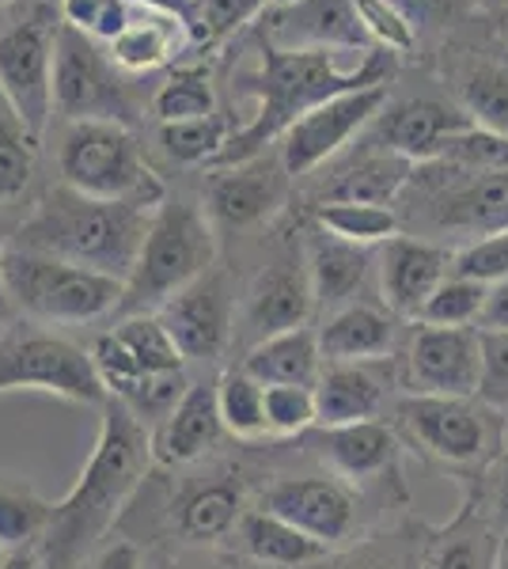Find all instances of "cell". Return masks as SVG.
I'll use <instances>...</instances> for the list:
<instances>
[{
    "label": "cell",
    "instance_id": "10",
    "mask_svg": "<svg viewBox=\"0 0 508 569\" xmlns=\"http://www.w3.org/2000/svg\"><path fill=\"white\" fill-rule=\"evenodd\" d=\"M39 391L72 407H103L107 391L91 353L31 319L0 330V395Z\"/></svg>",
    "mask_w": 508,
    "mask_h": 569
},
{
    "label": "cell",
    "instance_id": "8",
    "mask_svg": "<svg viewBox=\"0 0 508 569\" xmlns=\"http://www.w3.org/2000/svg\"><path fill=\"white\" fill-rule=\"evenodd\" d=\"M4 289L12 311L39 327H77L114 319L122 305V281L88 266L53 259V254L23 251L8 243Z\"/></svg>",
    "mask_w": 508,
    "mask_h": 569
},
{
    "label": "cell",
    "instance_id": "15",
    "mask_svg": "<svg viewBox=\"0 0 508 569\" xmlns=\"http://www.w3.org/2000/svg\"><path fill=\"white\" fill-rule=\"evenodd\" d=\"M311 448L322 471L338 475L365 498H380L387 509H410V486L402 479V440L395 437L387 418L316 429Z\"/></svg>",
    "mask_w": 508,
    "mask_h": 569
},
{
    "label": "cell",
    "instance_id": "50",
    "mask_svg": "<svg viewBox=\"0 0 508 569\" xmlns=\"http://www.w3.org/2000/svg\"><path fill=\"white\" fill-rule=\"evenodd\" d=\"M80 569H145V547L126 536H110Z\"/></svg>",
    "mask_w": 508,
    "mask_h": 569
},
{
    "label": "cell",
    "instance_id": "22",
    "mask_svg": "<svg viewBox=\"0 0 508 569\" xmlns=\"http://www.w3.org/2000/svg\"><path fill=\"white\" fill-rule=\"evenodd\" d=\"M475 126L456 103L429 96H410V99H387V107L376 114V122L360 133V141L376 144L384 152H395L410 163L437 160L440 149L451 133Z\"/></svg>",
    "mask_w": 508,
    "mask_h": 569
},
{
    "label": "cell",
    "instance_id": "42",
    "mask_svg": "<svg viewBox=\"0 0 508 569\" xmlns=\"http://www.w3.org/2000/svg\"><path fill=\"white\" fill-rule=\"evenodd\" d=\"M316 388L273 383L266 388V440H303L316 429Z\"/></svg>",
    "mask_w": 508,
    "mask_h": 569
},
{
    "label": "cell",
    "instance_id": "7",
    "mask_svg": "<svg viewBox=\"0 0 508 569\" xmlns=\"http://www.w3.org/2000/svg\"><path fill=\"white\" fill-rule=\"evenodd\" d=\"M402 448L418 452L425 463L456 475L459 482H478L497 460L508 415L489 407L478 395H399L387 410Z\"/></svg>",
    "mask_w": 508,
    "mask_h": 569
},
{
    "label": "cell",
    "instance_id": "57",
    "mask_svg": "<svg viewBox=\"0 0 508 569\" xmlns=\"http://www.w3.org/2000/svg\"><path fill=\"white\" fill-rule=\"evenodd\" d=\"M34 569H61V566H53V562H46V558L39 555V566H34Z\"/></svg>",
    "mask_w": 508,
    "mask_h": 569
},
{
    "label": "cell",
    "instance_id": "37",
    "mask_svg": "<svg viewBox=\"0 0 508 569\" xmlns=\"http://www.w3.org/2000/svg\"><path fill=\"white\" fill-rule=\"evenodd\" d=\"M217 410L220 421H225V433L236 445L266 440V388L239 365H228L217 376Z\"/></svg>",
    "mask_w": 508,
    "mask_h": 569
},
{
    "label": "cell",
    "instance_id": "35",
    "mask_svg": "<svg viewBox=\"0 0 508 569\" xmlns=\"http://www.w3.org/2000/svg\"><path fill=\"white\" fill-rule=\"evenodd\" d=\"M429 525H418L414 517H402L384 536H368L360 543L338 550L319 569H421V543Z\"/></svg>",
    "mask_w": 508,
    "mask_h": 569
},
{
    "label": "cell",
    "instance_id": "43",
    "mask_svg": "<svg viewBox=\"0 0 508 569\" xmlns=\"http://www.w3.org/2000/svg\"><path fill=\"white\" fill-rule=\"evenodd\" d=\"M437 160L459 163V168H475V171H508V137L467 126V130L448 137Z\"/></svg>",
    "mask_w": 508,
    "mask_h": 569
},
{
    "label": "cell",
    "instance_id": "33",
    "mask_svg": "<svg viewBox=\"0 0 508 569\" xmlns=\"http://www.w3.org/2000/svg\"><path fill=\"white\" fill-rule=\"evenodd\" d=\"M182 23L168 12H156V8H145V20L129 16L126 31L118 34L114 42H107L110 58L122 72H152L179 53L182 46Z\"/></svg>",
    "mask_w": 508,
    "mask_h": 569
},
{
    "label": "cell",
    "instance_id": "59",
    "mask_svg": "<svg viewBox=\"0 0 508 569\" xmlns=\"http://www.w3.org/2000/svg\"><path fill=\"white\" fill-rule=\"evenodd\" d=\"M12 4H16V0H0V12H8Z\"/></svg>",
    "mask_w": 508,
    "mask_h": 569
},
{
    "label": "cell",
    "instance_id": "46",
    "mask_svg": "<svg viewBox=\"0 0 508 569\" xmlns=\"http://www.w3.org/2000/svg\"><path fill=\"white\" fill-rule=\"evenodd\" d=\"M353 8H357L360 23H365L372 46L391 50L395 58H410V53L418 50V39H414L410 23H406L387 0H353Z\"/></svg>",
    "mask_w": 508,
    "mask_h": 569
},
{
    "label": "cell",
    "instance_id": "6",
    "mask_svg": "<svg viewBox=\"0 0 508 569\" xmlns=\"http://www.w3.org/2000/svg\"><path fill=\"white\" fill-rule=\"evenodd\" d=\"M217 251L220 232L212 228L201 198L168 190V198L156 206L141 254L122 284V305H118L114 319L156 316L175 292H182L217 266Z\"/></svg>",
    "mask_w": 508,
    "mask_h": 569
},
{
    "label": "cell",
    "instance_id": "25",
    "mask_svg": "<svg viewBox=\"0 0 508 569\" xmlns=\"http://www.w3.org/2000/svg\"><path fill=\"white\" fill-rule=\"evenodd\" d=\"M225 437V421L217 410V380H190L171 415L152 429V463L160 471H187V467L212 460Z\"/></svg>",
    "mask_w": 508,
    "mask_h": 569
},
{
    "label": "cell",
    "instance_id": "5",
    "mask_svg": "<svg viewBox=\"0 0 508 569\" xmlns=\"http://www.w3.org/2000/svg\"><path fill=\"white\" fill-rule=\"evenodd\" d=\"M406 236L475 243L508 228V171H475L448 160L414 163L399 201Z\"/></svg>",
    "mask_w": 508,
    "mask_h": 569
},
{
    "label": "cell",
    "instance_id": "23",
    "mask_svg": "<svg viewBox=\"0 0 508 569\" xmlns=\"http://www.w3.org/2000/svg\"><path fill=\"white\" fill-rule=\"evenodd\" d=\"M399 399L395 357L387 361H335L322 365L316 383V429L353 426V421L387 418L391 402Z\"/></svg>",
    "mask_w": 508,
    "mask_h": 569
},
{
    "label": "cell",
    "instance_id": "36",
    "mask_svg": "<svg viewBox=\"0 0 508 569\" xmlns=\"http://www.w3.org/2000/svg\"><path fill=\"white\" fill-rule=\"evenodd\" d=\"M322 232L338 236L357 247H384L402 232V220L395 206H368V201H327V206L303 209Z\"/></svg>",
    "mask_w": 508,
    "mask_h": 569
},
{
    "label": "cell",
    "instance_id": "38",
    "mask_svg": "<svg viewBox=\"0 0 508 569\" xmlns=\"http://www.w3.org/2000/svg\"><path fill=\"white\" fill-rule=\"evenodd\" d=\"M152 114H156V126L190 122V118L217 114V88H212L209 66L171 69L152 96Z\"/></svg>",
    "mask_w": 508,
    "mask_h": 569
},
{
    "label": "cell",
    "instance_id": "1",
    "mask_svg": "<svg viewBox=\"0 0 508 569\" xmlns=\"http://www.w3.org/2000/svg\"><path fill=\"white\" fill-rule=\"evenodd\" d=\"M152 433L118 399L99 407V437L77 486L53 501V520L39 555L61 569H80L122 525L152 471Z\"/></svg>",
    "mask_w": 508,
    "mask_h": 569
},
{
    "label": "cell",
    "instance_id": "27",
    "mask_svg": "<svg viewBox=\"0 0 508 569\" xmlns=\"http://www.w3.org/2000/svg\"><path fill=\"white\" fill-rule=\"evenodd\" d=\"M501 520L475 482L464 486V505L440 528L425 531L421 569H497L501 562Z\"/></svg>",
    "mask_w": 508,
    "mask_h": 569
},
{
    "label": "cell",
    "instance_id": "34",
    "mask_svg": "<svg viewBox=\"0 0 508 569\" xmlns=\"http://www.w3.org/2000/svg\"><path fill=\"white\" fill-rule=\"evenodd\" d=\"M53 520V501H46L31 482L0 475V550L20 555L39 550Z\"/></svg>",
    "mask_w": 508,
    "mask_h": 569
},
{
    "label": "cell",
    "instance_id": "45",
    "mask_svg": "<svg viewBox=\"0 0 508 569\" xmlns=\"http://www.w3.org/2000/svg\"><path fill=\"white\" fill-rule=\"evenodd\" d=\"M451 273L482 281V284L505 281L508 278V228H501V232H494V236H482V240H475V243L456 247V254H451Z\"/></svg>",
    "mask_w": 508,
    "mask_h": 569
},
{
    "label": "cell",
    "instance_id": "4",
    "mask_svg": "<svg viewBox=\"0 0 508 569\" xmlns=\"http://www.w3.org/2000/svg\"><path fill=\"white\" fill-rule=\"evenodd\" d=\"M175 482L160 486V490L145 493L137 490L133 505L126 509V520H141L149 531V543H179V547H198V550H220L232 539L243 512L255 505L258 486L270 479L273 471H255L251 460H206L187 471H168ZM145 531L133 539L141 543Z\"/></svg>",
    "mask_w": 508,
    "mask_h": 569
},
{
    "label": "cell",
    "instance_id": "21",
    "mask_svg": "<svg viewBox=\"0 0 508 569\" xmlns=\"http://www.w3.org/2000/svg\"><path fill=\"white\" fill-rule=\"evenodd\" d=\"M258 42L285 53H372L376 46L360 23L353 0H297L270 8L255 20Z\"/></svg>",
    "mask_w": 508,
    "mask_h": 569
},
{
    "label": "cell",
    "instance_id": "20",
    "mask_svg": "<svg viewBox=\"0 0 508 569\" xmlns=\"http://www.w3.org/2000/svg\"><path fill=\"white\" fill-rule=\"evenodd\" d=\"M387 99H391V84L346 91V96H335L316 110H308L300 122H292L281 141H277V152H281L289 179L300 182L316 176L322 163H330L335 156L346 152L349 141L376 122V114L387 107Z\"/></svg>",
    "mask_w": 508,
    "mask_h": 569
},
{
    "label": "cell",
    "instance_id": "26",
    "mask_svg": "<svg viewBox=\"0 0 508 569\" xmlns=\"http://www.w3.org/2000/svg\"><path fill=\"white\" fill-rule=\"evenodd\" d=\"M451 254L456 247L421 240V236L399 232L395 240L380 247V300L391 316L418 319L425 300L437 292V284L451 273Z\"/></svg>",
    "mask_w": 508,
    "mask_h": 569
},
{
    "label": "cell",
    "instance_id": "31",
    "mask_svg": "<svg viewBox=\"0 0 508 569\" xmlns=\"http://www.w3.org/2000/svg\"><path fill=\"white\" fill-rule=\"evenodd\" d=\"M236 365L247 376H255L262 388H273V383L316 388L327 361H322V350H319V330L297 327V330H285V335H273V338H266V342L251 346Z\"/></svg>",
    "mask_w": 508,
    "mask_h": 569
},
{
    "label": "cell",
    "instance_id": "9",
    "mask_svg": "<svg viewBox=\"0 0 508 569\" xmlns=\"http://www.w3.org/2000/svg\"><path fill=\"white\" fill-rule=\"evenodd\" d=\"M58 171L64 187L107 201L160 206L171 190L156 176L141 141H137V130L122 122H64Z\"/></svg>",
    "mask_w": 508,
    "mask_h": 569
},
{
    "label": "cell",
    "instance_id": "52",
    "mask_svg": "<svg viewBox=\"0 0 508 569\" xmlns=\"http://www.w3.org/2000/svg\"><path fill=\"white\" fill-rule=\"evenodd\" d=\"M4 251H8V236L0 232V266H4ZM16 311H12V300H8V289H4V270H0V330L16 323Z\"/></svg>",
    "mask_w": 508,
    "mask_h": 569
},
{
    "label": "cell",
    "instance_id": "11",
    "mask_svg": "<svg viewBox=\"0 0 508 569\" xmlns=\"http://www.w3.org/2000/svg\"><path fill=\"white\" fill-rule=\"evenodd\" d=\"M53 110L64 122H122L129 130L141 122L129 72L114 66L103 42L72 23H61L53 46Z\"/></svg>",
    "mask_w": 508,
    "mask_h": 569
},
{
    "label": "cell",
    "instance_id": "19",
    "mask_svg": "<svg viewBox=\"0 0 508 569\" xmlns=\"http://www.w3.org/2000/svg\"><path fill=\"white\" fill-rule=\"evenodd\" d=\"M160 323L168 327L171 342L179 346L187 365H220L236 346V316L239 297L232 273L225 266H212L198 281L163 305Z\"/></svg>",
    "mask_w": 508,
    "mask_h": 569
},
{
    "label": "cell",
    "instance_id": "48",
    "mask_svg": "<svg viewBox=\"0 0 508 569\" xmlns=\"http://www.w3.org/2000/svg\"><path fill=\"white\" fill-rule=\"evenodd\" d=\"M478 399L497 410H508V330L482 335V388H478Z\"/></svg>",
    "mask_w": 508,
    "mask_h": 569
},
{
    "label": "cell",
    "instance_id": "2",
    "mask_svg": "<svg viewBox=\"0 0 508 569\" xmlns=\"http://www.w3.org/2000/svg\"><path fill=\"white\" fill-rule=\"evenodd\" d=\"M258 61L255 72L239 77V88L247 96L258 99L251 122L236 126L228 137L225 152L217 156L212 168H225V163L251 160V156L266 152L270 144H277L285 137L292 122H300L308 110H316L319 103L346 91H365V88H380L391 84L395 72H399V58L391 50L376 46L372 53L360 58L357 69H338L335 53H285L273 46L258 42Z\"/></svg>",
    "mask_w": 508,
    "mask_h": 569
},
{
    "label": "cell",
    "instance_id": "41",
    "mask_svg": "<svg viewBox=\"0 0 508 569\" xmlns=\"http://www.w3.org/2000/svg\"><path fill=\"white\" fill-rule=\"evenodd\" d=\"M486 292H489V284L459 278V273H448V278L437 284V292L425 300V308L418 311L414 323H421V327H475L478 316H482Z\"/></svg>",
    "mask_w": 508,
    "mask_h": 569
},
{
    "label": "cell",
    "instance_id": "17",
    "mask_svg": "<svg viewBox=\"0 0 508 569\" xmlns=\"http://www.w3.org/2000/svg\"><path fill=\"white\" fill-rule=\"evenodd\" d=\"M399 395L470 399L482 388V335L475 327H414L395 353Z\"/></svg>",
    "mask_w": 508,
    "mask_h": 569
},
{
    "label": "cell",
    "instance_id": "39",
    "mask_svg": "<svg viewBox=\"0 0 508 569\" xmlns=\"http://www.w3.org/2000/svg\"><path fill=\"white\" fill-rule=\"evenodd\" d=\"M232 130L236 126L225 114H209L190 118V122H168L156 130V137H160V149L168 160L182 163V168H212Z\"/></svg>",
    "mask_w": 508,
    "mask_h": 569
},
{
    "label": "cell",
    "instance_id": "3",
    "mask_svg": "<svg viewBox=\"0 0 508 569\" xmlns=\"http://www.w3.org/2000/svg\"><path fill=\"white\" fill-rule=\"evenodd\" d=\"M152 213L156 206L149 201L88 198L58 182V187H46L31 213L20 220L12 247L88 266V270L110 273L126 284L137 254H141Z\"/></svg>",
    "mask_w": 508,
    "mask_h": 569
},
{
    "label": "cell",
    "instance_id": "55",
    "mask_svg": "<svg viewBox=\"0 0 508 569\" xmlns=\"http://www.w3.org/2000/svg\"><path fill=\"white\" fill-rule=\"evenodd\" d=\"M497 569H508V528H505V536H501V562H497Z\"/></svg>",
    "mask_w": 508,
    "mask_h": 569
},
{
    "label": "cell",
    "instance_id": "54",
    "mask_svg": "<svg viewBox=\"0 0 508 569\" xmlns=\"http://www.w3.org/2000/svg\"><path fill=\"white\" fill-rule=\"evenodd\" d=\"M486 16H489V23H494V34L501 39V46L508 50V4L497 8V12H486Z\"/></svg>",
    "mask_w": 508,
    "mask_h": 569
},
{
    "label": "cell",
    "instance_id": "53",
    "mask_svg": "<svg viewBox=\"0 0 508 569\" xmlns=\"http://www.w3.org/2000/svg\"><path fill=\"white\" fill-rule=\"evenodd\" d=\"M39 566V550H20V555H8L0 569H34Z\"/></svg>",
    "mask_w": 508,
    "mask_h": 569
},
{
    "label": "cell",
    "instance_id": "40",
    "mask_svg": "<svg viewBox=\"0 0 508 569\" xmlns=\"http://www.w3.org/2000/svg\"><path fill=\"white\" fill-rule=\"evenodd\" d=\"M387 4L410 23L418 50L421 46L437 50L451 31H459V27L482 12V0H387Z\"/></svg>",
    "mask_w": 508,
    "mask_h": 569
},
{
    "label": "cell",
    "instance_id": "29",
    "mask_svg": "<svg viewBox=\"0 0 508 569\" xmlns=\"http://www.w3.org/2000/svg\"><path fill=\"white\" fill-rule=\"evenodd\" d=\"M300 232L311 297H316V316H330V311L353 305L357 292L368 281V270H372V247H357L322 232L308 213H300Z\"/></svg>",
    "mask_w": 508,
    "mask_h": 569
},
{
    "label": "cell",
    "instance_id": "12",
    "mask_svg": "<svg viewBox=\"0 0 508 569\" xmlns=\"http://www.w3.org/2000/svg\"><path fill=\"white\" fill-rule=\"evenodd\" d=\"M0 27V88L23 122L46 137L53 114V46L64 23L61 0H16Z\"/></svg>",
    "mask_w": 508,
    "mask_h": 569
},
{
    "label": "cell",
    "instance_id": "18",
    "mask_svg": "<svg viewBox=\"0 0 508 569\" xmlns=\"http://www.w3.org/2000/svg\"><path fill=\"white\" fill-rule=\"evenodd\" d=\"M292 187L281 163V152H258L251 160L206 168L201 179V206L217 232H243V228L270 224L289 209Z\"/></svg>",
    "mask_w": 508,
    "mask_h": 569
},
{
    "label": "cell",
    "instance_id": "56",
    "mask_svg": "<svg viewBox=\"0 0 508 569\" xmlns=\"http://www.w3.org/2000/svg\"><path fill=\"white\" fill-rule=\"evenodd\" d=\"M508 0H482V12H497V8H505Z\"/></svg>",
    "mask_w": 508,
    "mask_h": 569
},
{
    "label": "cell",
    "instance_id": "44",
    "mask_svg": "<svg viewBox=\"0 0 508 569\" xmlns=\"http://www.w3.org/2000/svg\"><path fill=\"white\" fill-rule=\"evenodd\" d=\"M64 23H72L77 31L91 34L99 42H114L126 31L133 4L129 0H61Z\"/></svg>",
    "mask_w": 508,
    "mask_h": 569
},
{
    "label": "cell",
    "instance_id": "13",
    "mask_svg": "<svg viewBox=\"0 0 508 569\" xmlns=\"http://www.w3.org/2000/svg\"><path fill=\"white\" fill-rule=\"evenodd\" d=\"M440 84L478 130L508 137V50L486 12L451 31L432 50Z\"/></svg>",
    "mask_w": 508,
    "mask_h": 569
},
{
    "label": "cell",
    "instance_id": "28",
    "mask_svg": "<svg viewBox=\"0 0 508 569\" xmlns=\"http://www.w3.org/2000/svg\"><path fill=\"white\" fill-rule=\"evenodd\" d=\"M220 555L236 569H319L338 550L303 536L289 520L251 505L243 512V520H239V528L232 531V539L220 547Z\"/></svg>",
    "mask_w": 508,
    "mask_h": 569
},
{
    "label": "cell",
    "instance_id": "58",
    "mask_svg": "<svg viewBox=\"0 0 508 569\" xmlns=\"http://www.w3.org/2000/svg\"><path fill=\"white\" fill-rule=\"evenodd\" d=\"M285 4H297V0H270V8H285Z\"/></svg>",
    "mask_w": 508,
    "mask_h": 569
},
{
    "label": "cell",
    "instance_id": "49",
    "mask_svg": "<svg viewBox=\"0 0 508 569\" xmlns=\"http://www.w3.org/2000/svg\"><path fill=\"white\" fill-rule=\"evenodd\" d=\"M475 486L482 490V498L489 509H494V517L501 520V528H508V421H505L501 452H497V460L489 463V471Z\"/></svg>",
    "mask_w": 508,
    "mask_h": 569
},
{
    "label": "cell",
    "instance_id": "47",
    "mask_svg": "<svg viewBox=\"0 0 508 569\" xmlns=\"http://www.w3.org/2000/svg\"><path fill=\"white\" fill-rule=\"evenodd\" d=\"M270 0H201V27H206V46H217L243 31L247 23L266 12Z\"/></svg>",
    "mask_w": 508,
    "mask_h": 569
},
{
    "label": "cell",
    "instance_id": "16",
    "mask_svg": "<svg viewBox=\"0 0 508 569\" xmlns=\"http://www.w3.org/2000/svg\"><path fill=\"white\" fill-rule=\"evenodd\" d=\"M311 316H316V297H311L308 262H303V240H285L239 300L232 350L243 357L266 338L311 327Z\"/></svg>",
    "mask_w": 508,
    "mask_h": 569
},
{
    "label": "cell",
    "instance_id": "51",
    "mask_svg": "<svg viewBox=\"0 0 508 569\" xmlns=\"http://www.w3.org/2000/svg\"><path fill=\"white\" fill-rule=\"evenodd\" d=\"M475 330H482V335H501V330H508V278L489 284L482 316H478Z\"/></svg>",
    "mask_w": 508,
    "mask_h": 569
},
{
    "label": "cell",
    "instance_id": "32",
    "mask_svg": "<svg viewBox=\"0 0 508 569\" xmlns=\"http://www.w3.org/2000/svg\"><path fill=\"white\" fill-rule=\"evenodd\" d=\"M42 137L23 122L12 99L0 88V209H12L31 194L39 176Z\"/></svg>",
    "mask_w": 508,
    "mask_h": 569
},
{
    "label": "cell",
    "instance_id": "24",
    "mask_svg": "<svg viewBox=\"0 0 508 569\" xmlns=\"http://www.w3.org/2000/svg\"><path fill=\"white\" fill-rule=\"evenodd\" d=\"M414 163L395 152H384L376 144L360 141L357 152L335 156L322 163L311 187L300 190V198L311 206H327V201H368V206H395L410 179Z\"/></svg>",
    "mask_w": 508,
    "mask_h": 569
},
{
    "label": "cell",
    "instance_id": "14",
    "mask_svg": "<svg viewBox=\"0 0 508 569\" xmlns=\"http://www.w3.org/2000/svg\"><path fill=\"white\" fill-rule=\"evenodd\" d=\"M255 505L289 520L292 528L327 543L330 550L360 543V531H365V493L322 467L319 471H273L258 486Z\"/></svg>",
    "mask_w": 508,
    "mask_h": 569
},
{
    "label": "cell",
    "instance_id": "60",
    "mask_svg": "<svg viewBox=\"0 0 508 569\" xmlns=\"http://www.w3.org/2000/svg\"><path fill=\"white\" fill-rule=\"evenodd\" d=\"M4 558H8V555H4V550H0V562H4Z\"/></svg>",
    "mask_w": 508,
    "mask_h": 569
},
{
    "label": "cell",
    "instance_id": "30",
    "mask_svg": "<svg viewBox=\"0 0 508 569\" xmlns=\"http://www.w3.org/2000/svg\"><path fill=\"white\" fill-rule=\"evenodd\" d=\"M319 330V350L322 361H387L399 353L402 346V319L391 316L384 305H368V300H353V305L322 316Z\"/></svg>",
    "mask_w": 508,
    "mask_h": 569
}]
</instances>
